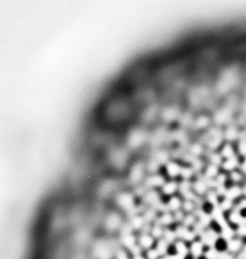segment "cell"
Returning a JSON list of instances; mask_svg holds the SVG:
<instances>
[{
    "mask_svg": "<svg viewBox=\"0 0 246 259\" xmlns=\"http://www.w3.org/2000/svg\"><path fill=\"white\" fill-rule=\"evenodd\" d=\"M131 196H129V195L128 194H122L121 196L119 197V202L120 204H121L123 207H125L128 208L129 207V206H131L130 204H131V198H130Z\"/></svg>",
    "mask_w": 246,
    "mask_h": 259,
    "instance_id": "3",
    "label": "cell"
},
{
    "mask_svg": "<svg viewBox=\"0 0 246 259\" xmlns=\"http://www.w3.org/2000/svg\"><path fill=\"white\" fill-rule=\"evenodd\" d=\"M177 189V185L175 183H169L166 184L164 188H163V192L166 194H171L173 193H175Z\"/></svg>",
    "mask_w": 246,
    "mask_h": 259,
    "instance_id": "5",
    "label": "cell"
},
{
    "mask_svg": "<svg viewBox=\"0 0 246 259\" xmlns=\"http://www.w3.org/2000/svg\"><path fill=\"white\" fill-rule=\"evenodd\" d=\"M226 135H227L228 138L233 139V138H234V137H235V135H237V131H235V130H234V129L231 128V129H229V130L227 131Z\"/></svg>",
    "mask_w": 246,
    "mask_h": 259,
    "instance_id": "14",
    "label": "cell"
},
{
    "mask_svg": "<svg viewBox=\"0 0 246 259\" xmlns=\"http://www.w3.org/2000/svg\"><path fill=\"white\" fill-rule=\"evenodd\" d=\"M208 123V119H207V118H199V120L197 121V126L199 127V128H204V127H205L207 124Z\"/></svg>",
    "mask_w": 246,
    "mask_h": 259,
    "instance_id": "13",
    "label": "cell"
},
{
    "mask_svg": "<svg viewBox=\"0 0 246 259\" xmlns=\"http://www.w3.org/2000/svg\"><path fill=\"white\" fill-rule=\"evenodd\" d=\"M195 189L197 192H199V193H204L206 191V186H205V184L204 183H202V182H200V183H197L196 185H195Z\"/></svg>",
    "mask_w": 246,
    "mask_h": 259,
    "instance_id": "11",
    "label": "cell"
},
{
    "mask_svg": "<svg viewBox=\"0 0 246 259\" xmlns=\"http://www.w3.org/2000/svg\"><path fill=\"white\" fill-rule=\"evenodd\" d=\"M169 206L172 209H178L180 207V201L177 198H172L169 202Z\"/></svg>",
    "mask_w": 246,
    "mask_h": 259,
    "instance_id": "9",
    "label": "cell"
},
{
    "mask_svg": "<svg viewBox=\"0 0 246 259\" xmlns=\"http://www.w3.org/2000/svg\"><path fill=\"white\" fill-rule=\"evenodd\" d=\"M140 245L142 246L143 247H151V244H153V238L149 235H144L143 237L140 238L139 240Z\"/></svg>",
    "mask_w": 246,
    "mask_h": 259,
    "instance_id": "2",
    "label": "cell"
},
{
    "mask_svg": "<svg viewBox=\"0 0 246 259\" xmlns=\"http://www.w3.org/2000/svg\"><path fill=\"white\" fill-rule=\"evenodd\" d=\"M224 166H225V168H226V169L233 168V167H234V166H235V161L234 160L233 158H229V161H228L226 163H225V165H224Z\"/></svg>",
    "mask_w": 246,
    "mask_h": 259,
    "instance_id": "12",
    "label": "cell"
},
{
    "mask_svg": "<svg viewBox=\"0 0 246 259\" xmlns=\"http://www.w3.org/2000/svg\"><path fill=\"white\" fill-rule=\"evenodd\" d=\"M133 259H145V258H144V257H142V256H140V255H139V256H138V255H136Z\"/></svg>",
    "mask_w": 246,
    "mask_h": 259,
    "instance_id": "15",
    "label": "cell"
},
{
    "mask_svg": "<svg viewBox=\"0 0 246 259\" xmlns=\"http://www.w3.org/2000/svg\"><path fill=\"white\" fill-rule=\"evenodd\" d=\"M233 154H234V153H233V149H232L231 146L227 145V146L224 147L223 152H222V155L224 157H226L227 158H231L233 157Z\"/></svg>",
    "mask_w": 246,
    "mask_h": 259,
    "instance_id": "6",
    "label": "cell"
},
{
    "mask_svg": "<svg viewBox=\"0 0 246 259\" xmlns=\"http://www.w3.org/2000/svg\"><path fill=\"white\" fill-rule=\"evenodd\" d=\"M162 182H163L162 177L158 176V175H154L148 179V184L150 186H160Z\"/></svg>",
    "mask_w": 246,
    "mask_h": 259,
    "instance_id": "4",
    "label": "cell"
},
{
    "mask_svg": "<svg viewBox=\"0 0 246 259\" xmlns=\"http://www.w3.org/2000/svg\"><path fill=\"white\" fill-rule=\"evenodd\" d=\"M216 172H217V169H216L215 165H211L207 169V175H208V176L216 175Z\"/></svg>",
    "mask_w": 246,
    "mask_h": 259,
    "instance_id": "10",
    "label": "cell"
},
{
    "mask_svg": "<svg viewBox=\"0 0 246 259\" xmlns=\"http://www.w3.org/2000/svg\"><path fill=\"white\" fill-rule=\"evenodd\" d=\"M227 119V112L225 111V110H223V111L219 112L217 115H216V121L218 123H223L225 122Z\"/></svg>",
    "mask_w": 246,
    "mask_h": 259,
    "instance_id": "8",
    "label": "cell"
},
{
    "mask_svg": "<svg viewBox=\"0 0 246 259\" xmlns=\"http://www.w3.org/2000/svg\"><path fill=\"white\" fill-rule=\"evenodd\" d=\"M167 171H168L170 176H176L178 174L181 173V168L179 167V165H176L174 162H170L167 165Z\"/></svg>",
    "mask_w": 246,
    "mask_h": 259,
    "instance_id": "1",
    "label": "cell"
},
{
    "mask_svg": "<svg viewBox=\"0 0 246 259\" xmlns=\"http://www.w3.org/2000/svg\"><path fill=\"white\" fill-rule=\"evenodd\" d=\"M141 175H142V170H141V167H135L132 170V174H131V178L133 180H139Z\"/></svg>",
    "mask_w": 246,
    "mask_h": 259,
    "instance_id": "7",
    "label": "cell"
}]
</instances>
